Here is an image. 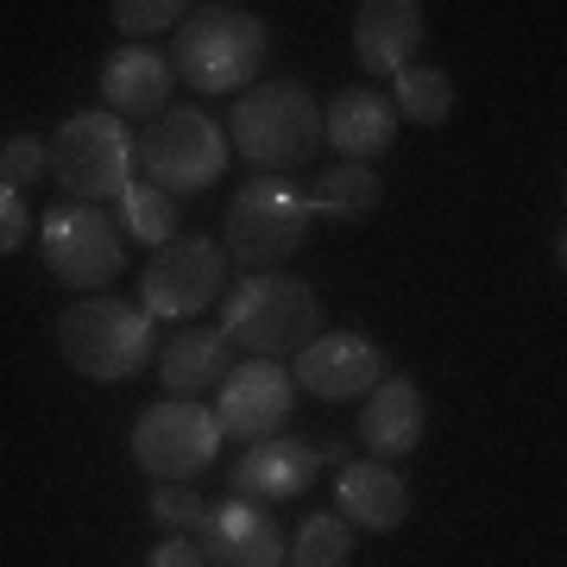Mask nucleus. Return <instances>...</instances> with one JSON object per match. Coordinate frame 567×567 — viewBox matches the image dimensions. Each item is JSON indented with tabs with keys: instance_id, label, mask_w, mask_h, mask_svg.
<instances>
[{
	"instance_id": "21",
	"label": "nucleus",
	"mask_w": 567,
	"mask_h": 567,
	"mask_svg": "<svg viewBox=\"0 0 567 567\" xmlns=\"http://www.w3.org/2000/svg\"><path fill=\"white\" fill-rule=\"evenodd\" d=\"M303 203H309V215L372 221V215H379V203H385V183H379V171H372V164H328Z\"/></svg>"
},
{
	"instance_id": "22",
	"label": "nucleus",
	"mask_w": 567,
	"mask_h": 567,
	"mask_svg": "<svg viewBox=\"0 0 567 567\" xmlns=\"http://www.w3.org/2000/svg\"><path fill=\"white\" fill-rule=\"evenodd\" d=\"M177 196H164V189H152L145 177L126 183V196H121V234L126 240H140L158 252L164 240H177Z\"/></svg>"
},
{
	"instance_id": "15",
	"label": "nucleus",
	"mask_w": 567,
	"mask_h": 567,
	"mask_svg": "<svg viewBox=\"0 0 567 567\" xmlns=\"http://www.w3.org/2000/svg\"><path fill=\"white\" fill-rule=\"evenodd\" d=\"M429 429V398L410 379H379L365 391V410H360V442L372 461H404L410 447L423 442Z\"/></svg>"
},
{
	"instance_id": "6",
	"label": "nucleus",
	"mask_w": 567,
	"mask_h": 567,
	"mask_svg": "<svg viewBox=\"0 0 567 567\" xmlns=\"http://www.w3.org/2000/svg\"><path fill=\"white\" fill-rule=\"evenodd\" d=\"M44 164H51V177H58L76 203H89V208L121 203L126 183H133V133H126V121H114V114H76V121L58 126Z\"/></svg>"
},
{
	"instance_id": "26",
	"label": "nucleus",
	"mask_w": 567,
	"mask_h": 567,
	"mask_svg": "<svg viewBox=\"0 0 567 567\" xmlns=\"http://www.w3.org/2000/svg\"><path fill=\"white\" fill-rule=\"evenodd\" d=\"M114 13V25L126 32V44H140V39H152V32H171V25H183V0H114L107 7Z\"/></svg>"
},
{
	"instance_id": "9",
	"label": "nucleus",
	"mask_w": 567,
	"mask_h": 567,
	"mask_svg": "<svg viewBox=\"0 0 567 567\" xmlns=\"http://www.w3.org/2000/svg\"><path fill=\"white\" fill-rule=\"evenodd\" d=\"M44 265H51V278L70 284V290H102V284L121 278L126 265V234L107 221L102 208L89 203H63L44 215Z\"/></svg>"
},
{
	"instance_id": "11",
	"label": "nucleus",
	"mask_w": 567,
	"mask_h": 567,
	"mask_svg": "<svg viewBox=\"0 0 567 567\" xmlns=\"http://www.w3.org/2000/svg\"><path fill=\"white\" fill-rule=\"evenodd\" d=\"M290 404H297V379L271 360H246L221 379V398H215V423H221V442H271L290 423Z\"/></svg>"
},
{
	"instance_id": "19",
	"label": "nucleus",
	"mask_w": 567,
	"mask_h": 567,
	"mask_svg": "<svg viewBox=\"0 0 567 567\" xmlns=\"http://www.w3.org/2000/svg\"><path fill=\"white\" fill-rule=\"evenodd\" d=\"M423 44V7L416 0H365L353 13V51L365 70H410Z\"/></svg>"
},
{
	"instance_id": "23",
	"label": "nucleus",
	"mask_w": 567,
	"mask_h": 567,
	"mask_svg": "<svg viewBox=\"0 0 567 567\" xmlns=\"http://www.w3.org/2000/svg\"><path fill=\"white\" fill-rule=\"evenodd\" d=\"M391 107L416 126H442L454 114V82L442 70H429V63H410V70H398V102Z\"/></svg>"
},
{
	"instance_id": "7",
	"label": "nucleus",
	"mask_w": 567,
	"mask_h": 567,
	"mask_svg": "<svg viewBox=\"0 0 567 567\" xmlns=\"http://www.w3.org/2000/svg\"><path fill=\"white\" fill-rule=\"evenodd\" d=\"M309 203L303 189H290L284 177H252L234 196V208H227V259L246 265V278L252 271H271V265H284L297 246H303L309 234Z\"/></svg>"
},
{
	"instance_id": "18",
	"label": "nucleus",
	"mask_w": 567,
	"mask_h": 567,
	"mask_svg": "<svg viewBox=\"0 0 567 567\" xmlns=\"http://www.w3.org/2000/svg\"><path fill=\"white\" fill-rule=\"evenodd\" d=\"M234 372V347L221 328H177L158 353V379L171 398L203 404V391H221V379Z\"/></svg>"
},
{
	"instance_id": "28",
	"label": "nucleus",
	"mask_w": 567,
	"mask_h": 567,
	"mask_svg": "<svg viewBox=\"0 0 567 567\" xmlns=\"http://www.w3.org/2000/svg\"><path fill=\"white\" fill-rule=\"evenodd\" d=\"M25 234H32V208H25L20 189H7V183H0V259H7V252H20Z\"/></svg>"
},
{
	"instance_id": "1",
	"label": "nucleus",
	"mask_w": 567,
	"mask_h": 567,
	"mask_svg": "<svg viewBox=\"0 0 567 567\" xmlns=\"http://www.w3.org/2000/svg\"><path fill=\"white\" fill-rule=\"evenodd\" d=\"M171 76L203 89V95H234L259 76L265 63V25L246 7H189L171 39Z\"/></svg>"
},
{
	"instance_id": "5",
	"label": "nucleus",
	"mask_w": 567,
	"mask_h": 567,
	"mask_svg": "<svg viewBox=\"0 0 567 567\" xmlns=\"http://www.w3.org/2000/svg\"><path fill=\"white\" fill-rule=\"evenodd\" d=\"M133 164L164 196H203L208 183L227 171V133L208 121L203 107H164L158 121H145V133L133 140Z\"/></svg>"
},
{
	"instance_id": "25",
	"label": "nucleus",
	"mask_w": 567,
	"mask_h": 567,
	"mask_svg": "<svg viewBox=\"0 0 567 567\" xmlns=\"http://www.w3.org/2000/svg\"><path fill=\"white\" fill-rule=\"evenodd\" d=\"M203 517H208V498L196 486H152V524H158V529L189 536V543H196Z\"/></svg>"
},
{
	"instance_id": "16",
	"label": "nucleus",
	"mask_w": 567,
	"mask_h": 567,
	"mask_svg": "<svg viewBox=\"0 0 567 567\" xmlns=\"http://www.w3.org/2000/svg\"><path fill=\"white\" fill-rule=\"evenodd\" d=\"M322 140L341 152V164L385 158L391 140H398V107H391V95H379V89H347V95H334V107L322 114Z\"/></svg>"
},
{
	"instance_id": "20",
	"label": "nucleus",
	"mask_w": 567,
	"mask_h": 567,
	"mask_svg": "<svg viewBox=\"0 0 567 567\" xmlns=\"http://www.w3.org/2000/svg\"><path fill=\"white\" fill-rule=\"evenodd\" d=\"M334 498H341V517H353L372 536H385V529H398L410 517L404 473H391L385 461H347L341 480H334Z\"/></svg>"
},
{
	"instance_id": "29",
	"label": "nucleus",
	"mask_w": 567,
	"mask_h": 567,
	"mask_svg": "<svg viewBox=\"0 0 567 567\" xmlns=\"http://www.w3.org/2000/svg\"><path fill=\"white\" fill-rule=\"evenodd\" d=\"M152 567H208V555L189 536H164L158 548H152Z\"/></svg>"
},
{
	"instance_id": "4",
	"label": "nucleus",
	"mask_w": 567,
	"mask_h": 567,
	"mask_svg": "<svg viewBox=\"0 0 567 567\" xmlns=\"http://www.w3.org/2000/svg\"><path fill=\"white\" fill-rule=\"evenodd\" d=\"M58 353L76 365L82 379L121 385L152 360V316H140L121 297H89L58 316Z\"/></svg>"
},
{
	"instance_id": "8",
	"label": "nucleus",
	"mask_w": 567,
	"mask_h": 567,
	"mask_svg": "<svg viewBox=\"0 0 567 567\" xmlns=\"http://www.w3.org/2000/svg\"><path fill=\"white\" fill-rule=\"evenodd\" d=\"M221 454V423L208 404H189V398H171V404L140 410L133 423V461L158 480V486H189L203 480Z\"/></svg>"
},
{
	"instance_id": "12",
	"label": "nucleus",
	"mask_w": 567,
	"mask_h": 567,
	"mask_svg": "<svg viewBox=\"0 0 567 567\" xmlns=\"http://www.w3.org/2000/svg\"><path fill=\"white\" fill-rule=\"evenodd\" d=\"M297 379H303L309 398H328V404H347V398H365V391L391 379L385 353L365 341V334H316V341L297 353Z\"/></svg>"
},
{
	"instance_id": "13",
	"label": "nucleus",
	"mask_w": 567,
	"mask_h": 567,
	"mask_svg": "<svg viewBox=\"0 0 567 567\" xmlns=\"http://www.w3.org/2000/svg\"><path fill=\"white\" fill-rule=\"evenodd\" d=\"M196 548L208 555V567H278L284 561V529L271 524L259 505L227 498V505H208L203 529H196Z\"/></svg>"
},
{
	"instance_id": "3",
	"label": "nucleus",
	"mask_w": 567,
	"mask_h": 567,
	"mask_svg": "<svg viewBox=\"0 0 567 567\" xmlns=\"http://www.w3.org/2000/svg\"><path fill=\"white\" fill-rule=\"evenodd\" d=\"M227 145L246 164H259L265 177H284V171L316 158V145H322V107L309 102L303 82H259L234 107Z\"/></svg>"
},
{
	"instance_id": "2",
	"label": "nucleus",
	"mask_w": 567,
	"mask_h": 567,
	"mask_svg": "<svg viewBox=\"0 0 567 567\" xmlns=\"http://www.w3.org/2000/svg\"><path fill=\"white\" fill-rule=\"evenodd\" d=\"M221 334L227 347H246V360H284V353H303L322 334V309L316 290L284 271H252L246 284L227 290L221 309Z\"/></svg>"
},
{
	"instance_id": "17",
	"label": "nucleus",
	"mask_w": 567,
	"mask_h": 567,
	"mask_svg": "<svg viewBox=\"0 0 567 567\" xmlns=\"http://www.w3.org/2000/svg\"><path fill=\"white\" fill-rule=\"evenodd\" d=\"M171 89H177V76H171V63L152 44H121L102 63V102L114 107V121H126V114L158 121L164 102H171Z\"/></svg>"
},
{
	"instance_id": "27",
	"label": "nucleus",
	"mask_w": 567,
	"mask_h": 567,
	"mask_svg": "<svg viewBox=\"0 0 567 567\" xmlns=\"http://www.w3.org/2000/svg\"><path fill=\"white\" fill-rule=\"evenodd\" d=\"M44 177V145L32 140V133H20V140H7V152H0V183L7 189H32V183Z\"/></svg>"
},
{
	"instance_id": "24",
	"label": "nucleus",
	"mask_w": 567,
	"mask_h": 567,
	"mask_svg": "<svg viewBox=\"0 0 567 567\" xmlns=\"http://www.w3.org/2000/svg\"><path fill=\"white\" fill-rule=\"evenodd\" d=\"M347 561H353L347 517H303V529H297V567H347Z\"/></svg>"
},
{
	"instance_id": "10",
	"label": "nucleus",
	"mask_w": 567,
	"mask_h": 567,
	"mask_svg": "<svg viewBox=\"0 0 567 567\" xmlns=\"http://www.w3.org/2000/svg\"><path fill=\"white\" fill-rule=\"evenodd\" d=\"M227 290V252L203 234H177L152 252L140 278L145 316H203L215 297Z\"/></svg>"
},
{
	"instance_id": "14",
	"label": "nucleus",
	"mask_w": 567,
	"mask_h": 567,
	"mask_svg": "<svg viewBox=\"0 0 567 567\" xmlns=\"http://www.w3.org/2000/svg\"><path fill=\"white\" fill-rule=\"evenodd\" d=\"M316 447L309 442H290V435H271V442H252L240 454V466L227 473V486L234 498L246 505H284V498H297V492L316 480Z\"/></svg>"
}]
</instances>
